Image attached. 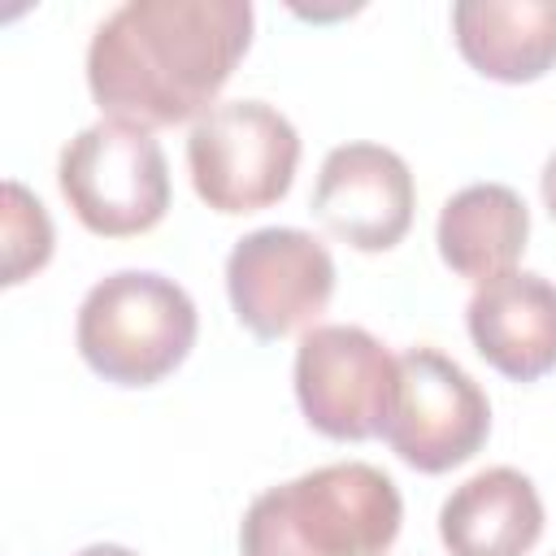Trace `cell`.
<instances>
[{
    "label": "cell",
    "mask_w": 556,
    "mask_h": 556,
    "mask_svg": "<svg viewBox=\"0 0 556 556\" xmlns=\"http://www.w3.org/2000/svg\"><path fill=\"white\" fill-rule=\"evenodd\" d=\"M252 43L248 0H126L87 48L91 100L143 130L204 117Z\"/></svg>",
    "instance_id": "1"
},
{
    "label": "cell",
    "mask_w": 556,
    "mask_h": 556,
    "mask_svg": "<svg viewBox=\"0 0 556 556\" xmlns=\"http://www.w3.org/2000/svg\"><path fill=\"white\" fill-rule=\"evenodd\" d=\"M400 521L395 482L365 460H339L261 491L239 543L243 556H382Z\"/></svg>",
    "instance_id": "2"
},
{
    "label": "cell",
    "mask_w": 556,
    "mask_h": 556,
    "mask_svg": "<svg viewBox=\"0 0 556 556\" xmlns=\"http://www.w3.org/2000/svg\"><path fill=\"white\" fill-rule=\"evenodd\" d=\"M191 295L156 269H117L100 278L78 304V352L117 387H152L174 374L195 348Z\"/></svg>",
    "instance_id": "3"
},
{
    "label": "cell",
    "mask_w": 556,
    "mask_h": 556,
    "mask_svg": "<svg viewBox=\"0 0 556 556\" xmlns=\"http://www.w3.org/2000/svg\"><path fill=\"white\" fill-rule=\"evenodd\" d=\"M56 182L74 217L104 239L152 230L169 208V165L152 130L117 117L83 126L56 161Z\"/></svg>",
    "instance_id": "4"
},
{
    "label": "cell",
    "mask_w": 556,
    "mask_h": 556,
    "mask_svg": "<svg viewBox=\"0 0 556 556\" xmlns=\"http://www.w3.org/2000/svg\"><path fill=\"white\" fill-rule=\"evenodd\" d=\"M195 195L217 213H256L291 191L300 165L295 126L265 100L213 104L187 135Z\"/></svg>",
    "instance_id": "5"
},
{
    "label": "cell",
    "mask_w": 556,
    "mask_h": 556,
    "mask_svg": "<svg viewBox=\"0 0 556 556\" xmlns=\"http://www.w3.org/2000/svg\"><path fill=\"white\" fill-rule=\"evenodd\" d=\"M491 434V404L482 387L443 352L408 348L400 356L395 400L382 421L391 452L417 473H447L465 465Z\"/></svg>",
    "instance_id": "6"
},
{
    "label": "cell",
    "mask_w": 556,
    "mask_h": 556,
    "mask_svg": "<svg viewBox=\"0 0 556 556\" xmlns=\"http://www.w3.org/2000/svg\"><path fill=\"white\" fill-rule=\"evenodd\" d=\"M395 378L400 356L361 326H313L295 348V400L326 439L361 443L382 434Z\"/></svg>",
    "instance_id": "7"
},
{
    "label": "cell",
    "mask_w": 556,
    "mask_h": 556,
    "mask_svg": "<svg viewBox=\"0 0 556 556\" xmlns=\"http://www.w3.org/2000/svg\"><path fill=\"white\" fill-rule=\"evenodd\" d=\"M226 291L239 326L256 339H282L326 313L334 295V261L308 230L261 226L230 248Z\"/></svg>",
    "instance_id": "8"
},
{
    "label": "cell",
    "mask_w": 556,
    "mask_h": 556,
    "mask_svg": "<svg viewBox=\"0 0 556 556\" xmlns=\"http://www.w3.org/2000/svg\"><path fill=\"white\" fill-rule=\"evenodd\" d=\"M413 174L400 152L382 143H339L326 152L313 213L356 252H387L413 226Z\"/></svg>",
    "instance_id": "9"
},
{
    "label": "cell",
    "mask_w": 556,
    "mask_h": 556,
    "mask_svg": "<svg viewBox=\"0 0 556 556\" xmlns=\"http://www.w3.org/2000/svg\"><path fill=\"white\" fill-rule=\"evenodd\" d=\"M478 356L513 382H534L556 369V282L513 269L482 282L465 308Z\"/></svg>",
    "instance_id": "10"
},
{
    "label": "cell",
    "mask_w": 556,
    "mask_h": 556,
    "mask_svg": "<svg viewBox=\"0 0 556 556\" xmlns=\"http://www.w3.org/2000/svg\"><path fill=\"white\" fill-rule=\"evenodd\" d=\"M539 534L543 500L513 465L465 478L439 508V539L452 556H526Z\"/></svg>",
    "instance_id": "11"
},
{
    "label": "cell",
    "mask_w": 556,
    "mask_h": 556,
    "mask_svg": "<svg viewBox=\"0 0 556 556\" xmlns=\"http://www.w3.org/2000/svg\"><path fill=\"white\" fill-rule=\"evenodd\" d=\"M460 56L495 83H534L556 65V0H456Z\"/></svg>",
    "instance_id": "12"
},
{
    "label": "cell",
    "mask_w": 556,
    "mask_h": 556,
    "mask_svg": "<svg viewBox=\"0 0 556 556\" xmlns=\"http://www.w3.org/2000/svg\"><path fill=\"white\" fill-rule=\"evenodd\" d=\"M439 256L452 274L469 282H491L513 274V265L526 252L530 239V213L526 200L504 182H473L460 187L439 208Z\"/></svg>",
    "instance_id": "13"
},
{
    "label": "cell",
    "mask_w": 556,
    "mask_h": 556,
    "mask_svg": "<svg viewBox=\"0 0 556 556\" xmlns=\"http://www.w3.org/2000/svg\"><path fill=\"white\" fill-rule=\"evenodd\" d=\"M52 256V222L43 204L22 187L4 182V287L26 282Z\"/></svg>",
    "instance_id": "14"
},
{
    "label": "cell",
    "mask_w": 556,
    "mask_h": 556,
    "mask_svg": "<svg viewBox=\"0 0 556 556\" xmlns=\"http://www.w3.org/2000/svg\"><path fill=\"white\" fill-rule=\"evenodd\" d=\"M539 182H543V204H547V213L556 217V152L547 156V165H543V178H539Z\"/></svg>",
    "instance_id": "15"
},
{
    "label": "cell",
    "mask_w": 556,
    "mask_h": 556,
    "mask_svg": "<svg viewBox=\"0 0 556 556\" xmlns=\"http://www.w3.org/2000/svg\"><path fill=\"white\" fill-rule=\"evenodd\" d=\"M74 556H135V552L122 547V543H91V547H83V552H74Z\"/></svg>",
    "instance_id": "16"
}]
</instances>
